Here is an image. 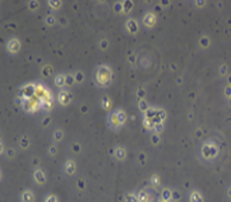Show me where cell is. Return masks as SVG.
Returning a JSON list of instances; mask_svg holds the SVG:
<instances>
[{"label": "cell", "instance_id": "7", "mask_svg": "<svg viewBox=\"0 0 231 202\" xmlns=\"http://www.w3.org/2000/svg\"><path fill=\"white\" fill-rule=\"evenodd\" d=\"M125 202H139L136 193H127L125 195Z\"/></svg>", "mask_w": 231, "mask_h": 202}, {"label": "cell", "instance_id": "4", "mask_svg": "<svg viewBox=\"0 0 231 202\" xmlns=\"http://www.w3.org/2000/svg\"><path fill=\"white\" fill-rule=\"evenodd\" d=\"M21 201L22 202H35V195L31 189H25L21 193Z\"/></svg>", "mask_w": 231, "mask_h": 202}, {"label": "cell", "instance_id": "9", "mask_svg": "<svg viewBox=\"0 0 231 202\" xmlns=\"http://www.w3.org/2000/svg\"><path fill=\"white\" fill-rule=\"evenodd\" d=\"M151 183L153 184V186H158V184H160V177H158L157 174H155V175H152L151 177Z\"/></svg>", "mask_w": 231, "mask_h": 202}, {"label": "cell", "instance_id": "1", "mask_svg": "<svg viewBox=\"0 0 231 202\" xmlns=\"http://www.w3.org/2000/svg\"><path fill=\"white\" fill-rule=\"evenodd\" d=\"M110 81H111V69L106 65L100 67L96 72V82L100 86H107Z\"/></svg>", "mask_w": 231, "mask_h": 202}, {"label": "cell", "instance_id": "2", "mask_svg": "<svg viewBox=\"0 0 231 202\" xmlns=\"http://www.w3.org/2000/svg\"><path fill=\"white\" fill-rule=\"evenodd\" d=\"M33 179L36 180L37 184H45L46 183V174L42 169H36L33 171Z\"/></svg>", "mask_w": 231, "mask_h": 202}, {"label": "cell", "instance_id": "10", "mask_svg": "<svg viewBox=\"0 0 231 202\" xmlns=\"http://www.w3.org/2000/svg\"><path fill=\"white\" fill-rule=\"evenodd\" d=\"M44 202H59V200H57V197L55 196V195H49L45 198V201Z\"/></svg>", "mask_w": 231, "mask_h": 202}, {"label": "cell", "instance_id": "8", "mask_svg": "<svg viewBox=\"0 0 231 202\" xmlns=\"http://www.w3.org/2000/svg\"><path fill=\"white\" fill-rule=\"evenodd\" d=\"M124 157H125L124 148H116V159H118V160H123Z\"/></svg>", "mask_w": 231, "mask_h": 202}, {"label": "cell", "instance_id": "5", "mask_svg": "<svg viewBox=\"0 0 231 202\" xmlns=\"http://www.w3.org/2000/svg\"><path fill=\"white\" fill-rule=\"evenodd\" d=\"M189 198H190V202H203V197H202V195L199 193L198 191H193L190 193L189 196Z\"/></svg>", "mask_w": 231, "mask_h": 202}, {"label": "cell", "instance_id": "3", "mask_svg": "<svg viewBox=\"0 0 231 202\" xmlns=\"http://www.w3.org/2000/svg\"><path fill=\"white\" fill-rule=\"evenodd\" d=\"M63 169H64L65 174L73 175L74 173H75V170H77V165H75L74 160H66L65 164H64V166H63Z\"/></svg>", "mask_w": 231, "mask_h": 202}, {"label": "cell", "instance_id": "6", "mask_svg": "<svg viewBox=\"0 0 231 202\" xmlns=\"http://www.w3.org/2000/svg\"><path fill=\"white\" fill-rule=\"evenodd\" d=\"M172 198V192L170 189H163L162 191V201L163 202H170Z\"/></svg>", "mask_w": 231, "mask_h": 202}]
</instances>
